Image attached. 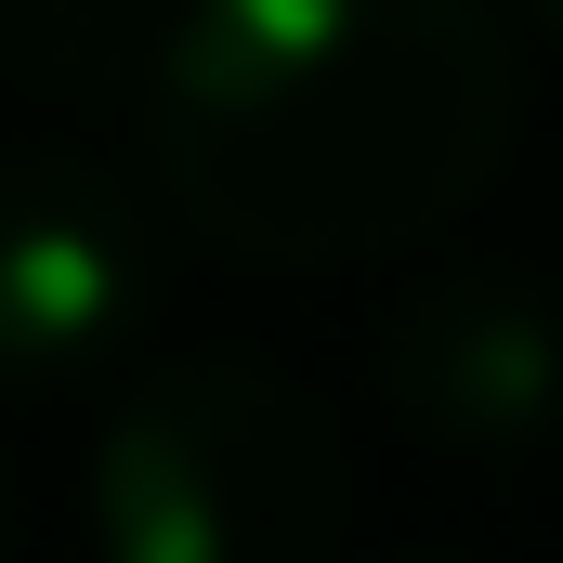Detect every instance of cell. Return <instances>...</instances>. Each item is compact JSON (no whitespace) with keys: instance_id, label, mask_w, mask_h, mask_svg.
<instances>
[{"instance_id":"obj_5","label":"cell","mask_w":563,"mask_h":563,"mask_svg":"<svg viewBox=\"0 0 563 563\" xmlns=\"http://www.w3.org/2000/svg\"><path fill=\"white\" fill-rule=\"evenodd\" d=\"M538 13H551V26H563V0H538Z\"/></svg>"},{"instance_id":"obj_2","label":"cell","mask_w":563,"mask_h":563,"mask_svg":"<svg viewBox=\"0 0 563 563\" xmlns=\"http://www.w3.org/2000/svg\"><path fill=\"white\" fill-rule=\"evenodd\" d=\"M354 525L341 420L236 354L157 367L92 445V538L119 563H314Z\"/></svg>"},{"instance_id":"obj_1","label":"cell","mask_w":563,"mask_h":563,"mask_svg":"<svg viewBox=\"0 0 563 563\" xmlns=\"http://www.w3.org/2000/svg\"><path fill=\"white\" fill-rule=\"evenodd\" d=\"M525 79L485 0H170L144 157L223 263L432 250L511 157Z\"/></svg>"},{"instance_id":"obj_3","label":"cell","mask_w":563,"mask_h":563,"mask_svg":"<svg viewBox=\"0 0 563 563\" xmlns=\"http://www.w3.org/2000/svg\"><path fill=\"white\" fill-rule=\"evenodd\" d=\"M144 288H157V250H144V210L119 170L66 144L0 157V380L26 394L92 380L144 328Z\"/></svg>"},{"instance_id":"obj_4","label":"cell","mask_w":563,"mask_h":563,"mask_svg":"<svg viewBox=\"0 0 563 563\" xmlns=\"http://www.w3.org/2000/svg\"><path fill=\"white\" fill-rule=\"evenodd\" d=\"M380 380L459 472H511V459H538L563 432V301L538 276L445 263V276H420L394 301Z\"/></svg>"}]
</instances>
